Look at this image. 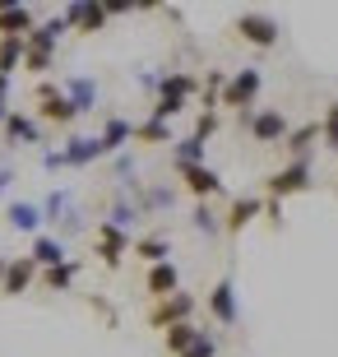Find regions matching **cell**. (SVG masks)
Instances as JSON below:
<instances>
[{
  "instance_id": "obj_1",
  "label": "cell",
  "mask_w": 338,
  "mask_h": 357,
  "mask_svg": "<svg viewBox=\"0 0 338 357\" xmlns=\"http://www.w3.org/2000/svg\"><path fill=\"white\" fill-rule=\"evenodd\" d=\"M260 89H264V70H260V66H241L236 75H227L218 107H232L236 116H241V126H246L250 112H255V98H260Z\"/></svg>"
},
{
  "instance_id": "obj_2",
  "label": "cell",
  "mask_w": 338,
  "mask_h": 357,
  "mask_svg": "<svg viewBox=\"0 0 338 357\" xmlns=\"http://www.w3.org/2000/svg\"><path fill=\"white\" fill-rule=\"evenodd\" d=\"M311 185H315L311 162H287V167L264 176V199H278V204H283L287 195H301V190H311Z\"/></svg>"
},
{
  "instance_id": "obj_3",
  "label": "cell",
  "mask_w": 338,
  "mask_h": 357,
  "mask_svg": "<svg viewBox=\"0 0 338 357\" xmlns=\"http://www.w3.org/2000/svg\"><path fill=\"white\" fill-rule=\"evenodd\" d=\"M33 98H38V121H47V126H56V130H70V126L79 121V112L70 107L66 93H61V84H47V79H42Z\"/></svg>"
},
{
  "instance_id": "obj_4",
  "label": "cell",
  "mask_w": 338,
  "mask_h": 357,
  "mask_svg": "<svg viewBox=\"0 0 338 357\" xmlns=\"http://www.w3.org/2000/svg\"><path fill=\"white\" fill-rule=\"evenodd\" d=\"M287 130H292V121H287L283 107H260V112H250V121H246V135L255 144H283Z\"/></svg>"
},
{
  "instance_id": "obj_5",
  "label": "cell",
  "mask_w": 338,
  "mask_h": 357,
  "mask_svg": "<svg viewBox=\"0 0 338 357\" xmlns=\"http://www.w3.org/2000/svg\"><path fill=\"white\" fill-rule=\"evenodd\" d=\"M232 33L241 42H250V47H260V52H269V47H278V19H269V14H260V10H246L241 19L232 24Z\"/></svg>"
},
{
  "instance_id": "obj_6",
  "label": "cell",
  "mask_w": 338,
  "mask_h": 357,
  "mask_svg": "<svg viewBox=\"0 0 338 357\" xmlns=\"http://www.w3.org/2000/svg\"><path fill=\"white\" fill-rule=\"evenodd\" d=\"M93 255L102 260V269H121V265H125V255H130V232H121V227H112V223H98Z\"/></svg>"
},
{
  "instance_id": "obj_7",
  "label": "cell",
  "mask_w": 338,
  "mask_h": 357,
  "mask_svg": "<svg viewBox=\"0 0 338 357\" xmlns=\"http://www.w3.org/2000/svg\"><path fill=\"white\" fill-rule=\"evenodd\" d=\"M190 316H195V297L190 292H171V297L148 306V330H171V325H181Z\"/></svg>"
},
{
  "instance_id": "obj_8",
  "label": "cell",
  "mask_w": 338,
  "mask_h": 357,
  "mask_svg": "<svg viewBox=\"0 0 338 357\" xmlns=\"http://www.w3.org/2000/svg\"><path fill=\"white\" fill-rule=\"evenodd\" d=\"M208 316L218 320L222 330H232L236 320H241V306H236V283H232V278H218V283L208 288Z\"/></svg>"
},
{
  "instance_id": "obj_9",
  "label": "cell",
  "mask_w": 338,
  "mask_h": 357,
  "mask_svg": "<svg viewBox=\"0 0 338 357\" xmlns=\"http://www.w3.org/2000/svg\"><path fill=\"white\" fill-rule=\"evenodd\" d=\"M176 176H181V185L199 199V204H208L213 195H222V176L213 172L208 162H199V167H176Z\"/></svg>"
},
{
  "instance_id": "obj_10",
  "label": "cell",
  "mask_w": 338,
  "mask_h": 357,
  "mask_svg": "<svg viewBox=\"0 0 338 357\" xmlns=\"http://www.w3.org/2000/svg\"><path fill=\"white\" fill-rule=\"evenodd\" d=\"M66 28H75V33H102L107 28V10L102 0H75V5H66Z\"/></svg>"
},
{
  "instance_id": "obj_11",
  "label": "cell",
  "mask_w": 338,
  "mask_h": 357,
  "mask_svg": "<svg viewBox=\"0 0 338 357\" xmlns=\"http://www.w3.org/2000/svg\"><path fill=\"white\" fill-rule=\"evenodd\" d=\"M260 213H264V199L260 195H236L232 204H227V213H222V232H227V237H236V232H246Z\"/></svg>"
},
{
  "instance_id": "obj_12",
  "label": "cell",
  "mask_w": 338,
  "mask_h": 357,
  "mask_svg": "<svg viewBox=\"0 0 338 357\" xmlns=\"http://www.w3.org/2000/svg\"><path fill=\"white\" fill-rule=\"evenodd\" d=\"M33 283H38V265H33L28 255L5 260V278H0V292H5V297H24Z\"/></svg>"
},
{
  "instance_id": "obj_13",
  "label": "cell",
  "mask_w": 338,
  "mask_h": 357,
  "mask_svg": "<svg viewBox=\"0 0 338 357\" xmlns=\"http://www.w3.org/2000/svg\"><path fill=\"white\" fill-rule=\"evenodd\" d=\"M38 24V14L28 5H14V0H0V38H28Z\"/></svg>"
},
{
  "instance_id": "obj_14",
  "label": "cell",
  "mask_w": 338,
  "mask_h": 357,
  "mask_svg": "<svg viewBox=\"0 0 338 357\" xmlns=\"http://www.w3.org/2000/svg\"><path fill=\"white\" fill-rule=\"evenodd\" d=\"M144 288H148V297H153V302H162V297H171V292H181V269L171 265V260H162V265H148V274H144Z\"/></svg>"
},
{
  "instance_id": "obj_15",
  "label": "cell",
  "mask_w": 338,
  "mask_h": 357,
  "mask_svg": "<svg viewBox=\"0 0 338 357\" xmlns=\"http://www.w3.org/2000/svg\"><path fill=\"white\" fill-rule=\"evenodd\" d=\"M315 139H320V121H301V126H292V130H287V139H283L287 158H292V162H311Z\"/></svg>"
},
{
  "instance_id": "obj_16",
  "label": "cell",
  "mask_w": 338,
  "mask_h": 357,
  "mask_svg": "<svg viewBox=\"0 0 338 357\" xmlns=\"http://www.w3.org/2000/svg\"><path fill=\"white\" fill-rule=\"evenodd\" d=\"M158 98H176V102H190L199 93V79L190 75V70H167V75H158Z\"/></svg>"
},
{
  "instance_id": "obj_17",
  "label": "cell",
  "mask_w": 338,
  "mask_h": 357,
  "mask_svg": "<svg viewBox=\"0 0 338 357\" xmlns=\"http://www.w3.org/2000/svg\"><path fill=\"white\" fill-rule=\"evenodd\" d=\"M28 260H33V265H38V274H42V269L66 265L70 255H66V241H61V237H47V232H38V237H33V251H28Z\"/></svg>"
},
{
  "instance_id": "obj_18",
  "label": "cell",
  "mask_w": 338,
  "mask_h": 357,
  "mask_svg": "<svg viewBox=\"0 0 338 357\" xmlns=\"http://www.w3.org/2000/svg\"><path fill=\"white\" fill-rule=\"evenodd\" d=\"M0 130H5V139H10L14 149H19V144H38V139H42V126H38V116H28V112H10Z\"/></svg>"
},
{
  "instance_id": "obj_19",
  "label": "cell",
  "mask_w": 338,
  "mask_h": 357,
  "mask_svg": "<svg viewBox=\"0 0 338 357\" xmlns=\"http://www.w3.org/2000/svg\"><path fill=\"white\" fill-rule=\"evenodd\" d=\"M5 223H10L14 232H33V237H38L47 218H42V204H28V199H14L10 209H5Z\"/></svg>"
},
{
  "instance_id": "obj_20",
  "label": "cell",
  "mask_w": 338,
  "mask_h": 357,
  "mask_svg": "<svg viewBox=\"0 0 338 357\" xmlns=\"http://www.w3.org/2000/svg\"><path fill=\"white\" fill-rule=\"evenodd\" d=\"M61 158H66V167H93L98 158H107V149H102V139H70L61 149Z\"/></svg>"
},
{
  "instance_id": "obj_21",
  "label": "cell",
  "mask_w": 338,
  "mask_h": 357,
  "mask_svg": "<svg viewBox=\"0 0 338 357\" xmlns=\"http://www.w3.org/2000/svg\"><path fill=\"white\" fill-rule=\"evenodd\" d=\"M61 93H66V98H70V107H75L79 116L98 107V84H93L89 75H75V79H66V89H61Z\"/></svg>"
},
{
  "instance_id": "obj_22",
  "label": "cell",
  "mask_w": 338,
  "mask_h": 357,
  "mask_svg": "<svg viewBox=\"0 0 338 357\" xmlns=\"http://www.w3.org/2000/svg\"><path fill=\"white\" fill-rule=\"evenodd\" d=\"M102 149L107 153H121L125 144H135V121H125V116H107V126H102Z\"/></svg>"
},
{
  "instance_id": "obj_23",
  "label": "cell",
  "mask_w": 338,
  "mask_h": 357,
  "mask_svg": "<svg viewBox=\"0 0 338 357\" xmlns=\"http://www.w3.org/2000/svg\"><path fill=\"white\" fill-rule=\"evenodd\" d=\"M130 251L139 255L144 265H162V260H167V255H171V241L162 237V232H148V237H139V241H135Z\"/></svg>"
},
{
  "instance_id": "obj_24",
  "label": "cell",
  "mask_w": 338,
  "mask_h": 357,
  "mask_svg": "<svg viewBox=\"0 0 338 357\" xmlns=\"http://www.w3.org/2000/svg\"><path fill=\"white\" fill-rule=\"evenodd\" d=\"M199 334H204V330H199L195 320H181V325H171V330H162V344H167V353H171V357H181L185 348H190V344L199 339Z\"/></svg>"
},
{
  "instance_id": "obj_25",
  "label": "cell",
  "mask_w": 338,
  "mask_h": 357,
  "mask_svg": "<svg viewBox=\"0 0 338 357\" xmlns=\"http://www.w3.org/2000/svg\"><path fill=\"white\" fill-rule=\"evenodd\" d=\"M171 162H176V167H199V162H204V139H199V135L171 139Z\"/></svg>"
},
{
  "instance_id": "obj_26",
  "label": "cell",
  "mask_w": 338,
  "mask_h": 357,
  "mask_svg": "<svg viewBox=\"0 0 338 357\" xmlns=\"http://www.w3.org/2000/svg\"><path fill=\"white\" fill-rule=\"evenodd\" d=\"M79 260H66V265H56V269H42V288H52V292H70L75 288V278H79Z\"/></svg>"
},
{
  "instance_id": "obj_27",
  "label": "cell",
  "mask_w": 338,
  "mask_h": 357,
  "mask_svg": "<svg viewBox=\"0 0 338 357\" xmlns=\"http://www.w3.org/2000/svg\"><path fill=\"white\" fill-rule=\"evenodd\" d=\"M135 144H171V126L158 121V116L139 121V126H135Z\"/></svg>"
},
{
  "instance_id": "obj_28",
  "label": "cell",
  "mask_w": 338,
  "mask_h": 357,
  "mask_svg": "<svg viewBox=\"0 0 338 357\" xmlns=\"http://www.w3.org/2000/svg\"><path fill=\"white\" fill-rule=\"evenodd\" d=\"M19 66H24V38H0V75L14 79Z\"/></svg>"
},
{
  "instance_id": "obj_29",
  "label": "cell",
  "mask_w": 338,
  "mask_h": 357,
  "mask_svg": "<svg viewBox=\"0 0 338 357\" xmlns=\"http://www.w3.org/2000/svg\"><path fill=\"white\" fill-rule=\"evenodd\" d=\"M190 227H195V232H204V237H218V232H222V218L208 209V204H195V213H190Z\"/></svg>"
},
{
  "instance_id": "obj_30",
  "label": "cell",
  "mask_w": 338,
  "mask_h": 357,
  "mask_svg": "<svg viewBox=\"0 0 338 357\" xmlns=\"http://www.w3.org/2000/svg\"><path fill=\"white\" fill-rule=\"evenodd\" d=\"M112 227H121V232H130L135 223H139V204H130V199H116L112 204V218H107Z\"/></svg>"
},
{
  "instance_id": "obj_31",
  "label": "cell",
  "mask_w": 338,
  "mask_h": 357,
  "mask_svg": "<svg viewBox=\"0 0 338 357\" xmlns=\"http://www.w3.org/2000/svg\"><path fill=\"white\" fill-rule=\"evenodd\" d=\"M320 139H325L329 153H338V98L325 107V121H320Z\"/></svg>"
},
{
  "instance_id": "obj_32",
  "label": "cell",
  "mask_w": 338,
  "mask_h": 357,
  "mask_svg": "<svg viewBox=\"0 0 338 357\" xmlns=\"http://www.w3.org/2000/svg\"><path fill=\"white\" fill-rule=\"evenodd\" d=\"M66 213H70V190H52V195L42 199V218L56 223V218H66Z\"/></svg>"
},
{
  "instance_id": "obj_33",
  "label": "cell",
  "mask_w": 338,
  "mask_h": 357,
  "mask_svg": "<svg viewBox=\"0 0 338 357\" xmlns=\"http://www.w3.org/2000/svg\"><path fill=\"white\" fill-rule=\"evenodd\" d=\"M181 357H218V339H213V334H199V339H195V344H190V348H185V353Z\"/></svg>"
},
{
  "instance_id": "obj_34",
  "label": "cell",
  "mask_w": 338,
  "mask_h": 357,
  "mask_svg": "<svg viewBox=\"0 0 338 357\" xmlns=\"http://www.w3.org/2000/svg\"><path fill=\"white\" fill-rule=\"evenodd\" d=\"M218 130V112H199V121H195V135L208 144V135Z\"/></svg>"
},
{
  "instance_id": "obj_35",
  "label": "cell",
  "mask_w": 338,
  "mask_h": 357,
  "mask_svg": "<svg viewBox=\"0 0 338 357\" xmlns=\"http://www.w3.org/2000/svg\"><path fill=\"white\" fill-rule=\"evenodd\" d=\"M42 167H47V172H61V167H66L61 149H47V153H42Z\"/></svg>"
},
{
  "instance_id": "obj_36",
  "label": "cell",
  "mask_w": 338,
  "mask_h": 357,
  "mask_svg": "<svg viewBox=\"0 0 338 357\" xmlns=\"http://www.w3.org/2000/svg\"><path fill=\"white\" fill-rule=\"evenodd\" d=\"M264 218L278 227V223H283V204H278V199H264Z\"/></svg>"
},
{
  "instance_id": "obj_37",
  "label": "cell",
  "mask_w": 338,
  "mask_h": 357,
  "mask_svg": "<svg viewBox=\"0 0 338 357\" xmlns=\"http://www.w3.org/2000/svg\"><path fill=\"white\" fill-rule=\"evenodd\" d=\"M0 112H10V79L0 75Z\"/></svg>"
},
{
  "instance_id": "obj_38",
  "label": "cell",
  "mask_w": 338,
  "mask_h": 357,
  "mask_svg": "<svg viewBox=\"0 0 338 357\" xmlns=\"http://www.w3.org/2000/svg\"><path fill=\"white\" fill-rule=\"evenodd\" d=\"M10 185H14V167H0V195H5Z\"/></svg>"
},
{
  "instance_id": "obj_39",
  "label": "cell",
  "mask_w": 338,
  "mask_h": 357,
  "mask_svg": "<svg viewBox=\"0 0 338 357\" xmlns=\"http://www.w3.org/2000/svg\"><path fill=\"white\" fill-rule=\"evenodd\" d=\"M0 278H5V255H0Z\"/></svg>"
}]
</instances>
